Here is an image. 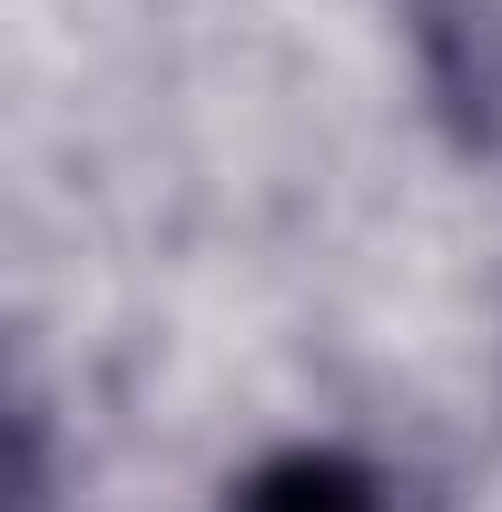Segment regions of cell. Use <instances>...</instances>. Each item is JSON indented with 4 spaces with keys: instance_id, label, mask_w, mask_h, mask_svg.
I'll return each instance as SVG.
<instances>
[{
    "instance_id": "1",
    "label": "cell",
    "mask_w": 502,
    "mask_h": 512,
    "mask_svg": "<svg viewBox=\"0 0 502 512\" xmlns=\"http://www.w3.org/2000/svg\"><path fill=\"white\" fill-rule=\"evenodd\" d=\"M247 512H375L365 503V493H355V483H335V473H276V483H256L247 493Z\"/></svg>"
}]
</instances>
